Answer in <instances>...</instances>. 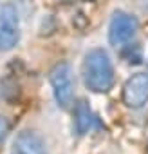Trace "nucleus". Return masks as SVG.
Instances as JSON below:
<instances>
[{"mask_svg":"<svg viewBox=\"0 0 148 154\" xmlns=\"http://www.w3.org/2000/svg\"><path fill=\"white\" fill-rule=\"evenodd\" d=\"M92 122H94V114L89 103L85 100H80L74 107V125H76L78 134H87L92 127Z\"/></svg>","mask_w":148,"mask_h":154,"instance_id":"obj_7","label":"nucleus"},{"mask_svg":"<svg viewBox=\"0 0 148 154\" xmlns=\"http://www.w3.org/2000/svg\"><path fill=\"white\" fill-rule=\"evenodd\" d=\"M148 102V74L135 72L123 85V103L130 109H141Z\"/></svg>","mask_w":148,"mask_h":154,"instance_id":"obj_5","label":"nucleus"},{"mask_svg":"<svg viewBox=\"0 0 148 154\" xmlns=\"http://www.w3.org/2000/svg\"><path fill=\"white\" fill-rule=\"evenodd\" d=\"M7 132H9V120L6 116H0V143L6 140Z\"/></svg>","mask_w":148,"mask_h":154,"instance_id":"obj_8","label":"nucleus"},{"mask_svg":"<svg viewBox=\"0 0 148 154\" xmlns=\"http://www.w3.org/2000/svg\"><path fill=\"white\" fill-rule=\"evenodd\" d=\"M83 82L92 93H108L114 85V65L108 53L101 47L90 49L83 58Z\"/></svg>","mask_w":148,"mask_h":154,"instance_id":"obj_1","label":"nucleus"},{"mask_svg":"<svg viewBox=\"0 0 148 154\" xmlns=\"http://www.w3.org/2000/svg\"><path fill=\"white\" fill-rule=\"evenodd\" d=\"M49 82L52 87L54 100L58 107L69 109L74 100V76H72V65L69 62H58L51 72H49Z\"/></svg>","mask_w":148,"mask_h":154,"instance_id":"obj_2","label":"nucleus"},{"mask_svg":"<svg viewBox=\"0 0 148 154\" xmlns=\"http://www.w3.org/2000/svg\"><path fill=\"white\" fill-rule=\"evenodd\" d=\"M137 33V20L130 13L116 11L108 24V42L114 47H121L128 44Z\"/></svg>","mask_w":148,"mask_h":154,"instance_id":"obj_4","label":"nucleus"},{"mask_svg":"<svg viewBox=\"0 0 148 154\" xmlns=\"http://www.w3.org/2000/svg\"><path fill=\"white\" fill-rule=\"evenodd\" d=\"M11 154H47L42 138L34 131H22L13 141Z\"/></svg>","mask_w":148,"mask_h":154,"instance_id":"obj_6","label":"nucleus"},{"mask_svg":"<svg viewBox=\"0 0 148 154\" xmlns=\"http://www.w3.org/2000/svg\"><path fill=\"white\" fill-rule=\"evenodd\" d=\"M20 40V17L13 2L2 4L0 9V53L11 51Z\"/></svg>","mask_w":148,"mask_h":154,"instance_id":"obj_3","label":"nucleus"}]
</instances>
